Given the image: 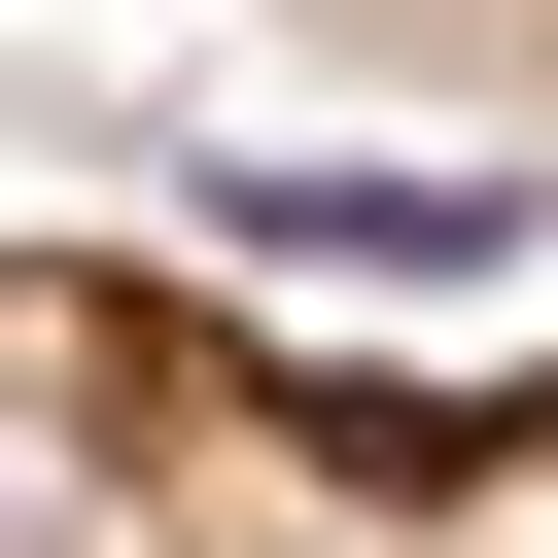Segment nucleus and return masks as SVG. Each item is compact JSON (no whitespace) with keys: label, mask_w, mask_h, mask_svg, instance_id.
I'll return each mask as SVG.
<instances>
[{"label":"nucleus","mask_w":558,"mask_h":558,"mask_svg":"<svg viewBox=\"0 0 558 558\" xmlns=\"http://www.w3.org/2000/svg\"><path fill=\"white\" fill-rule=\"evenodd\" d=\"M0 558H558V314L0 244Z\"/></svg>","instance_id":"1"},{"label":"nucleus","mask_w":558,"mask_h":558,"mask_svg":"<svg viewBox=\"0 0 558 558\" xmlns=\"http://www.w3.org/2000/svg\"><path fill=\"white\" fill-rule=\"evenodd\" d=\"M279 35H349V70H418V105L558 140V0H279Z\"/></svg>","instance_id":"2"}]
</instances>
